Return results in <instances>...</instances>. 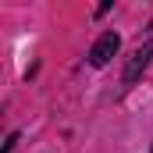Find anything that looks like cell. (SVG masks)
<instances>
[{
  "label": "cell",
  "instance_id": "1",
  "mask_svg": "<svg viewBox=\"0 0 153 153\" xmlns=\"http://www.w3.org/2000/svg\"><path fill=\"white\" fill-rule=\"evenodd\" d=\"M117 46H121V36L117 32H103V36L93 43V50H89V64L93 68H107L111 57L117 53Z\"/></svg>",
  "mask_w": 153,
  "mask_h": 153
},
{
  "label": "cell",
  "instance_id": "2",
  "mask_svg": "<svg viewBox=\"0 0 153 153\" xmlns=\"http://www.w3.org/2000/svg\"><path fill=\"white\" fill-rule=\"evenodd\" d=\"M153 61V39H146L132 57H128V68H125V75H121V82L125 85H132V82H139V75L146 71V64Z\"/></svg>",
  "mask_w": 153,
  "mask_h": 153
},
{
  "label": "cell",
  "instance_id": "3",
  "mask_svg": "<svg viewBox=\"0 0 153 153\" xmlns=\"http://www.w3.org/2000/svg\"><path fill=\"white\" fill-rule=\"evenodd\" d=\"M150 153H153V146H150Z\"/></svg>",
  "mask_w": 153,
  "mask_h": 153
}]
</instances>
